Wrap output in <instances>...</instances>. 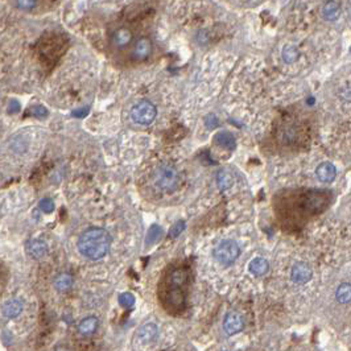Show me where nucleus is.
<instances>
[{"mask_svg":"<svg viewBox=\"0 0 351 351\" xmlns=\"http://www.w3.org/2000/svg\"><path fill=\"white\" fill-rule=\"evenodd\" d=\"M157 109L149 101H140L131 110V118L135 123L141 126H148L156 119Z\"/></svg>","mask_w":351,"mask_h":351,"instance_id":"obj_5","label":"nucleus"},{"mask_svg":"<svg viewBox=\"0 0 351 351\" xmlns=\"http://www.w3.org/2000/svg\"><path fill=\"white\" fill-rule=\"evenodd\" d=\"M154 185L164 193H173L181 185V174L171 164H163L154 173Z\"/></svg>","mask_w":351,"mask_h":351,"instance_id":"obj_3","label":"nucleus"},{"mask_svg":"<svg viewBox=\"0 0 351 351\" xmlns=\"http://www.w3.org/2000/svg\"><path fill=\"white\" fill-rule=\"evenodd\" d=\"M164 231L163 229H161L159 225H154L152 227H151L149 230H148V234H147V239H145V245H154L156 244L159 240L161 239V236H163Z\"/></svg>","mask_w":351,"mask_h":351,"instance_id":"obj_20","label":"nucleus"},{"mask_svg":"<svg viewBox=\"0 0 351 351\" xmlns=\"http://www.w3.org/2000/svg\"><path fill=\"white\" fill-rule=\"evenodd\" d=\"M248 268H249V272L253 273L254 276L260 277V276H264V275L268 272V270H270V264H268V262H267L266 259H263V258H255L254 260H251Z\"/></svg>","mask_w":351,"mask_h":351,"instance_id":"obj_17","label":"nucleus"},{"mask_svg":"<svg viewBox=\"0 0 351 351\" xmlns=\"http://www.w3.org/2000/svg\"><path fill=\"white\" fill-rule=\"evenodd\" d=\"M135 296H133L132 293H130V292H124V293H122L119 296V304L120 307L124 308V309H130V308H132L133 305H135Z\"/></svg>","mask_w":351,"mask_h":351,"instance_id":"obj_23","label":"nucleus"},{"mask_svg":"<svg viewBox=\"0 0 351 351\" xmlns=\"http://www.w3.org/2000/svg\"><path fill=\"white\" fill-rule=\"evenodd\" d=\"M244 327V321L243 317L236 312H230L226 314L225 321H223V329H225L227 335H235L243 330Z\"/></svg>","mask_w":351,"mask_h":351,"instance_id":"obj_8","label":"nucleus"},{"mask_svg":"<svg viewBox=\"0 0 351 351\" xmlns=\"http://www.w3.org/2000/svg\"><path fill=\"white\" fill-rule=\"evenodd\" d=\"M38 208L42 213L45 214H51V213L55 212V202L52 198H42L40 202H38Z\"/></svg>","mask_w":351,"mask_h":351,"instance_id":"obj_24","label":"nucleus"},{"mask_svg":"<svg viewBox=\"0 0 351 351\" xmlns=\"http://www.w3.org/2000/svg\"><path fill=\"white\" fill-rule=\"evenodd\" d=\"M217 181H218V186L222 191L227 190L232 186V182H234V178H232L231 174L229 172L226 171H221L218 173V177H217Z\"/></svg>","mask_w":351,"mask_h":351,"instance_id":"obj_21","label":"nucleus"},{"mask_svg":"<svg viewBox=\"0 0 351 351\" xmlns=\"http://www.w3.org/2000/svg\"><path fill=\"white\" fill-rule=\"evenodd\" d=\"M313 276V271L308 263H296L290 271V279L296 284H307Z\"/></svg>","mask_w":351,"mask_h":351,"instance_id":"obj_7","label":"nucleus"},{"mask_svg":"<svg viewBox=\"0 0 351 351\" xmlns=\"http://www.w3.org/2000/svg\"><path fill=\"white\" fill-rule=\"evenodd\" d=\"M87 114H89V107H85V109L75 110V111H73L72 115L75 116V118H85Z\"/></svg>","mask_w":351,"mask_h":351,"instance_id":"obj_30","label":"nucleus"},{"mask_svg":"<svg viewBox=\"0 0 351 351\" xmlns=\"http://www.w3.org/2000/svg\"><path fill=\"white\" fill-rule=\"evenodd\" d=\"M21 109L20 103L17 102L16 99H12L10 102V105H8V113L10 114H16L19 113V110Z\"/></svg>","mask_w":351,"mask_h":351,"instance_id":"obj_29","label":"nucleus"},{"mask_svg":"<svg viewBox=\"0 0 351 351\" xmlns=\"http://www.w3.org/2000/svg\"><path fill=\"white\" fill-rule=\"evenodd\" d=\"M55 286L58 292H66L73 286V276L70 273H60L55 280Z\"/></svg>","mask_w":351,"mask_h":351,"instance_id":"obj_19","label":"nucleus"},{"mask_svg":"<svg viewBox=\"0 0 351 351\" xmlns=\"http://www.w3.org/2000/svg\"><path fill=\"white\" fill-rule=\"evenodd\" d=\"M159 329L155 324H147L141 326L136 333V341L141 344H149L156 341Z\"/></svg>","mask_w":351,"mask_h":351,"instance_id":"obj_9","label":"nucleus"},{"mask_svg":"<svg viewBox=\"0 0 351 351\" xmlns=\"http://www.w3.org/2000/svg\"><path fill=\"white\" fill-rule=\"evenodd\" d=\"M350 293H351V286L348 283H343L338 286L337 289V300L341 304H348L350 303Z\"/></svg>","mask_w":351,"mask_h":351,"instance_id":"obj_22","label":"nucleus"},{"mask_svg":"<svg viewBox=\"0 0 351 351\" xmlns=\"http://www.w3.org/2000/svg\"><path fill=\"white\" fill-rule=\"evenodd\" d=\"M342 7L339 2L337 0H326L322 6V16L326 21H333L338 20V17L341 16Z\"/></svg>","mask_w":351,"mask_h":351,"instance_id":"obj_12","label":"nucleus"},{"mask_svg":"<svg viewBox=\"0 0 351 351\" xmlns=\"http://www.w3.org/2000/svg\"><path fill=\"white\" fill-rule=\"evenodd\" d=\"M16 6L21 11H32L37 6V0H16Z\"/></svg>","mask_w":351,"mask_h":351,"instance_id":"obj_26","label":"nucleus"},{"mask_svg":"<svg viewBox=\"0 0 351 351\" xmlns=\"http://www.w3.org/2000/svg\"><path fill=\"white\" fill-rule=\"evenodd\" d=\"M111 247V235L105 229L90 227L81 234L78 249L90 260H101L109 254Z\"/></svg>","mask_w":351,"mask_h":351,"instance_id":"obj_2","label":"nucleus"},{"mask_svg":"<svg viewBox=\"0 0 351 351\" xmlns=\"http://www.w3.org/2000/svg\"><path fill=\"white\" fill-rule=\"evenodd\" d=\"M154 52V44L149 37H139L132 46V58L137 62H143L151 57Z\"/></svg>","mask_w":351,"mask_h":351,"instance_id":"obj_6","label":"nucleus"},{"mask_svg":"<svg viewBox=\"0 0 351 351\" xmlns=\"http://www.w3.org/2000/svg\"><path fill=\"white\" fill-rule=\"evenodd\" d=\"M281 57H283L284 62L288 64V65L289 64H294L300 58V51H298L296 45L286 44L283 48V51H281Z\"/></svg>","mask_w":351,"mask_h":351,"instance_id":"obj_18","label":"nucleus"},{"mask_svg":"<svg viewBox=\"0 0 351 351\" xmlns=\"http://www.w3.org/2000/svg\"><path fill=\"white\" fill-rule=\"evenodd\" d=\"M316 176L321 182H331L334 181L335 176H337V169H335L334 164L331 163H322L320 164L316 169Z\"/></svg>","mask_w":351,"mask_h":351,"instance_id":"obj_13","label":"nucleus"},{"mask_svg":"<svg viewBox=\"0 0 351 351\" xmlns=\"http://www.w3.org/2000/svg\"><path fill=\"white\" fill-rule=\"evenodd\" d=\"M239 254H240V249H239L238 243L235 240H231V239L221 242L214 249L215 260L223 267H229L234 264L235 260L238 259Z\"/></svg>","mask_w":351,"mask_h":351,"instance_id":"obj_4","label":"nucleus"},{"mask_svg":"<svg viewBox=\"0 0 351 351\" xmlns=\"http://www.w3.org/2000/svg\"><path fill=\"white\" fill-rule=\"evenodd\" d=\"M185 230V222L184 221H177L173 225L171 230H169V238H177L181 232Z\"/></svg>","mask_w":351,"mask_h":351,"instance_id":"obj_27","label":"nucleus"},{"mask_svg":"<svg viewBox=\"0 0 351 351\" xmlns=\"http://www.w3.org/2000/svg\"><path fill=\"white\" fill-rule=\"evenodd\" d=\"M25 251L33 259H42L48 254V245L44 240L40 239H32L25 244Z\"/></svg>","mask_w":351,"mask_h":351,"instance_id":"obj_10","label":"nucleus"},{"mask_svg":"<svg viewBox=\"0 0 351 351\" xmlns=\"http://www.w3.org/2000/svg\"><path fill=\"white\" fill-rule=\"evenodd\" d=\"M98 329V318L94 317V316H90V317H86L81 321V324L78 325V331L79 334L85 335V337H89L92 335Z\"/></svg>","mask_w":351,"mask_h":351,"instance_id":"obj_16","label":"nucleus"},{"mask_svg":"<svg viewBox=\"0 0 351 351\" xmlns=\"http://www.w3.org/2000/svg\"><path fill=\"white\" fill-rule=\"evenodd\" d=\"M132 41V32L130 28L120 27L113 34V45L118 49H124Z\"/></svg>","mask_w":351,"mask_h":351,"instance_id":"obj_11","label":"nucleus"},{"mask_svg":"<svg viewBox=\"0 0 351 351\" xmlns=\"http://www.w3.org/2000/svg\"><path fill=\"white\" fill-rule=\"evenodd\" d=\"M29 114H31L32 116H34V118L42 119V118H46V116H48V110L45 109L44 106L37 105V106H32L31 109H29Z\"/></svg>","mask_w":351,"mask_h":351,"instance_id":"obj_25","label":"nucleus"},{"mask_svg":"<svg viewBox=\"0 0 351 351\" xmlns=\"http://www.w3.org/2000/svg\"><path fill=\"white\" fill-rule=\"evenodd\" d=\"M190 271L186 267H169L159 283V298L161 307L171 314L185 311L188 298Z\"/></svg>","mask_w":351,"mask_h":351,"instance_id":"obj_1","label":"nucleus"},{"mask_svg":"<svg viewBox=\"0 0 351 351\" xmlns=\"http://www.w3.org/2000/svg\"><path fill=\"white\" fill-rule=\"evenodd\" d=\"M205 124L208 126V128H215V127L219 126L218 119H217V116L215 115L206 116V119H205Z\"/></svg>","mask_w":351,"mask_h":351,"instance_id":"obj_28","label":"nucleus"},{"mask_svg":"<svg viewBox=\"0 0 351 351\" xmlns=\"http://www.w3.org/2000/svg\"><path fill=\"white\" fill-rule=\"evenodd\" d=\"M21 312H23V303L20 300H17V298H11L2 308V313H3L4 317L7 318L19 317Z\"/></svg>","mask_w":351,"mask_h":351,"instance_id":"obj_14","label":"nucleus"},{"mask_svg":"<svg viewBox=\"0 0 351 351\" xmlns=\"http://www.w3.org/2000/svg\"><path fill=\"white\" fill-rule=\"evenodd\" d=\"M214 143L219 147L225 148V149L234 151L236 148V140L234 135L230 132H218L215 133Z\"/></svg>","mask_w":351,"mask_h":351,"instance_id":"obj_15","label":"nucleus"}]
</instances>
